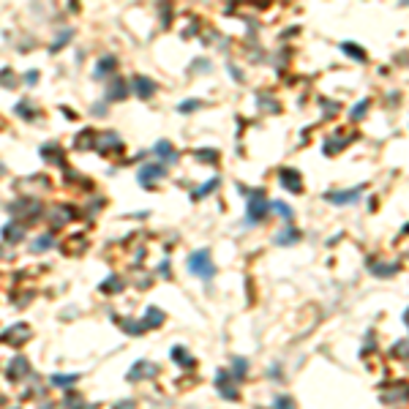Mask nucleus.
<instances>
[{
	"instance_id": "7ed1b4c3",
	"label": "nucleus",
	"mask_w": 409,
	"mask_h": 409,
	"mask_svg": "<svg viewBox=\"0 0 409 409\" xmlns=\"http://www.w3.org/2000/svg\"><path fill=\"white\" fill-rule=\"evenodd\" d=\"M360 185L357 188H352V191H333V194H327V199L330 202H336V204H346V202H355L357 196H360Z\"/></svg>"
},
{
	"instance_id": "f03ea898",
	"label": "nucleus",
	"mask_w": 409,
	"mask_h": 409,
	"mask_svg": "<svg viewBox=\"0 0 409 409\" xmlns=\"http://www.w3.org/2000/svg\"><path fill=\"white\" fill-rule=\"evenodd\" d=\"M352 139H355V134H352V131H336V134L330 136V139L325 142V153H327V156H336L341 147L349 145Z\"/></svg>"
},
{
	"instance_id": "6e6552de",
	"label": "nucleus",
	"mask_w": 409,
	"mask_h": 409,
	"mask_svg": "<svg viewBox=\"0 0 409 409\" xmlns=\"http://www.w3.org/2000/svg\"><path fill=\"white\" fill-rule=\"evenodd\" d=\"M365 109H368V101H360V104L355 107V112H352V117H355V120H360V117L365 115Z\"/></svg>"
},
{
	"instance_id": "9b49d317",
	"label": "nucleus",
	"mask_w": 409,
	"mask_h": 409,
	"mask_svg": "<svg viewBox=\"0 0 409 409\" xmlns=\"http://www.w3.org/2000/svg\"><path fill=\"white\" fill-rule=\"evenodd\" d=\"M406 349H409V341H404V344H398V346H395V355H401V357H406V355H409V352H406Z\"/></svg>"
},
{
	"instance_id": "9d476101",
	"label": "nucleus",
	"mask_w": 409,
	"mask_h": 409,
	"mask_svg": "<svg viewBox=\"0 0 409 409\" xmlns=\"http://www.w3.org/2000/svg\"><path fill=\"white\" fill-rule=\"evenodd\" d=\"M276 409H295V404L289 398H278L276 401Z\"/></svg>"
},
{
	"instance_id": "f257e3e1",
	"label": "nucleus",
	"mask_w": 409,
	"mask_h": 409,
	"mask_svg": "<svg viewBox=\"0 0 409 409\" xmlns=\"http://www.w3.org/2000/svg\"><path fill=\"white\" fill-rule=\"evenodd\" d=\"M191 270L196 273V276H202V278H210L216 273V268L210 265V254L208 251H196L194 257H191Z\"/></svg>"
},
{
	"instance_id": "0eeeda50",
	"label": "nucleus",
	"mask_w": 409,
	"mask_h": 409,
	"mask_svg": "<svg viewBox=\"0 0 409 409\" xmlns=\"http://www.w3.org/2000/svg\"><path fill=\"white\" fill-rule=\"evenodd\" d=\"M344 52L352 55V58H357V60H365V52H360V49H357V44H344Z\"/></svg>"
},
{
	"instance_id": "423d86ee",
	"label": "nucleus",
	"mask_w": 409,
	"mask_h": 409,
	"mask_svg": "<svg viewBox=\"0 0 409 409\" xmlns=\"http://www.w3.org/2000/svg\"><path fill=\"white\" fill-rule=\"evenodd\" d=\"M262 213H265V199H262V194H254L249 202V221H257Z\"/></svg>"
},
{
	"instance_id": "1a4fd4ad",
	"label": "nucleus",
	"mask_w": 409,
	"mask_h": 409,
	"mask_svg": "<svg viewBox=\"0 0 409 409\" xmlns=\"http://www.w3.org/2000/svg\"><path fill=\"white\" fill-rule=\"evenodd\" d=\"M273 210H276V213H281V216H287V219L292 216V210H289L287 204H281V202H276V204H273Z\"/></svg>"
},
{
	"instance_id": "20e7f679",
	"label": "nucleus",
	"mask_w": 409,
	"mask_h": 409,
	"mask_svg": "<svg viewBox=\"0 0 409 409\" xmlns=\"http://www.w3.org/2000/svg\"><path fill=\"white\" fill-rule=\"evenodd\" d=\"M368 270L374 276H393L398 270V265H390V262H382V259H368Z\"/></svg>"
},
{
	"instance_id": "39448f33",
	"label": "nucleus",
	"mask_w": 409,
	"mask_h": 409,
	"mask_svg": "<svg viewBox=\"0 0 409 409\" xmlns=\"http://www.w3.org/2000/svg\"><path fill=\"white\" fill-rule=\"evenodd\" d=\"M281 185H287L289 191H300V188H303L300 175H297L295 169H284V172H281Z\"/></svg>"
}]
</instances>
